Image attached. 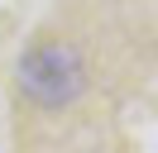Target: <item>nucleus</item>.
Masks as SVG:
<instances>
[{
	"label": "nucleus",
	"instance_id": "f257e3e1",
	"mask_svg": "<svg viewBox=\"0 0 158 153\" xmlns=\"http://www.w3.org/2000/svg\"><path fill=\"white\" fill-rule=\"evenodd\" d=\"M15 76H19V91L29 96L34 105H43V110H62V105H72L86 91V62H81V53L72 43H62V38H39V43H29L19 53Z\"/></svg>",
	"mask_w": 158,
	"mask_h": 153
}]
</instances>
